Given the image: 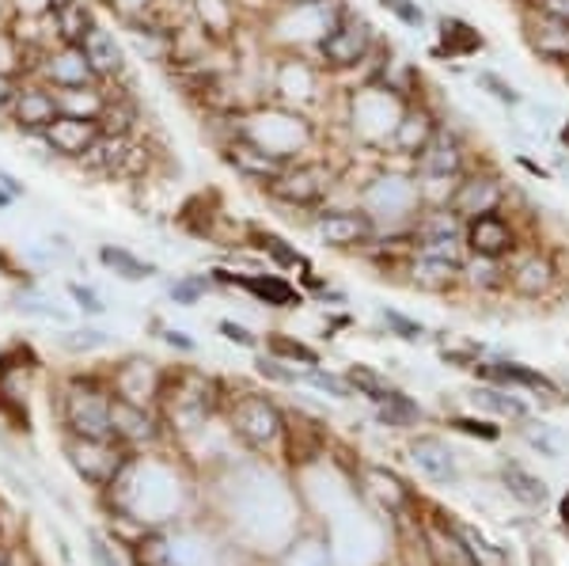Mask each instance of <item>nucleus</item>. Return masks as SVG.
Returning a JSON list of instances; mask_svg holds the SVG:
<instances>
[{
  "label": "nucleus",
  "mask_w": 569,
  "mask_h": 566,
  "mask_svg": "<svg viewBox=\"0 0 569 566\" xmlns=\"http://www.w3.org/2000/svg\"><path fill=\"white\" fill-rule=\"evenodd\" d=\"M505 483H509L512 495H517L520 502H528V506H536V502L547 498V483L536 479L525 468H517V464H509V468H505Z\"/></svg>",
  "instance_id": "28"
},
{
  "label": "nucleus",
  "mask_w": 569,
  "mask_h": 566,
  "mask_svg": "<svg viewBox=\"0 0 569 566\" xmlns=\"http://www.w3.org/2000/svg\"><path fill=\"white\" fill-rule=\"evenodd\" d=\"M58 115H61L58 91L50 85H42L39 77H23L20 91H16V99H12V111H8V130L12 133L46 130Z\"/></svg>",
  "instance_id": "5"
},
{
  "label": "nucleus",
  "mask_w": 569,
  "mask_h": 566,
  "mask_svg": "<svg viewBox=\"0 0 569 566\" xmlns=\"http://www.w3.org/2000/svg\"><path fill=\"white\" fill-rule=\"evenodd\" d=\"M34 77H39L42 85H50L53 91L99 85V77L91 72L84 58V46H50L39 58V66H34Z\"/></svg>",
  "instance_id": "7"
},
{
  "label": "nucleus",
  "mask_w": 569,
  "mask_h": 566,
  "mask_svg": "<svg viewBox=\"0 0 569 566\" xmlns=\"http://www.w3.org/2000/svg\"><path fill=\"white\" fill-rule=\"evenodd\" d=\"M99 133H103L99 118H80V115H66V111L46 126V137H50V145L61 163H77L91 145L99 141Z\"/></svg>",
  "instance_id": "10"
},
{
  "label": "nucleus",
  "mask_w": 569,
  "mask_h": 566,
  "mask_svg": "<svg viewBox=\"0 0 569 566\" xmlns=\"http://www.w3.org/2000/svg\"><path fill=\"white\" fill-rule=\"evenodd\" d=\"M475 399H479L482 407H490V410H498V415H509V418H525L528 415V407L520 404L517 396H505V391H475Z\"/></svg>",
  "instance_id": "34"
},
{
  "label": "nucleus",
  "mask_w": 569,
  "mask_h": 566,
  "mask_svg": "<svg viewBox=\"0 0 569 566\" xmlns=\"http://www.w3.org/2000/svg\"><path fill=\"white\" fill-rule=\"evenodd\" d=\"M213 286V278H201V274H190V278H176L168 286V294H171V300L176 305H182V308H194L198 300H201V294Z\"/></svg>",
  "instance_id": "32"
},
{
  "label": "nucleus",
  "mask_w": 569,
  "mask_h": 566,
  "mask_svg": "<svg viewBox=\"0 0 569 566\" xmlns=\"http://www.w3.org/2000/svg\"><path fill=\"white\" fill-rule=\"evenodd\" d=\"M259 240H262L259 248L270 255V259L278 262V267H284V270H305L308 274V259L297 248H292L289 240H281V236H273V232H262Z\"/></svg>",
  "instance_id": "29"
},
{
  "label": "nucleus",
  "mask_w": 569,
  "mask_h": 566,
  "mask_svg": "<svg viewBox=\"0 0 569 566\" xmlns=\"http://www.w3.org/2000/svg\"><path fill=\"white\" fill-rule=\"evenodd\" d=\"M133 137H118V133H99V141L80 157L72 168H80L91 179H114L126 171V160H130Z\"/></svg>",
  "instance_id": "12"
},
{
  "label": "nucleus",
  "mask_w": 569,
  "mask_h": 566,
  "mask_svg": "<svg viewBox=\"0 0 569 566\" xmlns=\"http://www.w3.org/2000/svg\"><path fill=\"white\" fill-rule=\"evenodd\" d=\"M316 4H335V0H284V8H316Z\"/></svg>",
  "instance_id": "50"
},
{
  "label": "nucleus",
  "mask_w": 569,
  "mask_h": 566,
  "mask_svg": "<svg viewBox=\"0 0 569 566\" xmlns=\"http://www.w3.org/2000/svg\"><path fill=\"white\" fill-rule=\"evenodd\" d=\"M236 286L247 289L251 297L266 300L270 308H297L300 305L297 286H292L289 278H281V274H240Z\"/></svg>",
  "instance_id": "17"
},
{
  "label": "nucleus",
  "mask_w": 569,
  "mask_h": 566,
  "mask_svg": "<svg viewBox=\"0 0 569 566\" xmlns=\"http://www.w3.org/2000/svg\"><path fill=\"white\" fill-rule=\"evenodd\" d=\"M456 430H463V434H475V437H482V441H493L498 437V430L493 426H486V423H475V418H456Z\"/></svg>",
  "instance_id": "46"
},
{
  "label": "nucleus",
  "mask_w": 569,
  "mask_h": 566,
  "mask_svg": "<svg viewBox=\"0 0 569 566\" xmlns=\"http://www.w3.org/2000/svg\"><path fill=\"white\" fill-rule=\"evenodd\" d=\"M380 4L388 8L395 20L407 23V27H421V23H426V12H421L418 0H380Z\"/></svg>",
  "instance_id": "40"
},
{
  "label": "nucleus",
  "mask_w": 569,
  "mask_h": 566,
  "mask_svg": "<svg viewBox=\"0 0 569 566\" xmlns=\"http://www.w3.org/2000/svg\"><path fill=\"white\" fill-rule=\"evenodd\" d=\"M463 217H456L452 209H433L415 225V240H418V255H429V259H452L460 262V236H463Z\"/></svg>",
  "instance_id": "8"
},
{
  "label": "nucleus",
  "mask_w": 569,
  "mask_h": 566,
  "mask_svg": "<svg viewBox=\"0 0 569 566\" xmlns=\"http://www.w3.org/2000/svg\"><path fill=\"white\" fill-rule=\"evenodd\" d=\"M16 141H20V149L31 157L34 163H42V168H58V152H53L50 137H46V130H34V133H16Z\"/></svg>",
  "instance_id": "31"
},
{
  "label": "nucleus",
  "mask_w": 569,
  "mask_h": 566,
  "mask_svg": "<svg viewBox=\"0 0 569 566\" xmlns=\"http://www.w3.org/2000/svg\"><path fill=\"white\" fill-rule=\"evenodd\" d=\"M418 163H421V176L429 179H460L463 171V149L452 133L437 130L429 137V145L418 152Z\"/></svg>",
  "instance_id": "15"
},
{
  "label": "nucleus",
  "mask_w": 569,
  "mask_h": 566,
  "mask_svg": "<svg viewBox=\"0 0 569 566\" xmlns=\"http://www.w3.org/2000/svg\"><path fill=\"white\" fill-rule=\"evenodd\" d=\"M531 46H536L539 58L555 61V66H569V23L547 20L531 31Z\"/></svg>",
  "instance_id": "22"
},
{
  "label": "nucleus",
  "mask_w": 569,
  "mask_h": 566,
  "mask_svg": "<svg viewBox=\"0 0 569 566\" xmlns=\"http://www.w3.org/2000/svg\"><path fill=\"white\" fill-rule=\"evenodd\" d=\"M96 23H99V16H96V4H91V0H69V4H61L50 12V27H53L58 46H80Z\"/></svg>",
  "instance_id": "16"
},
{
  "label": "nucleus",
  "mask_w": 569,
  "mask_h": 566,
  "mask_svg": "<svg viewBox=\"0 0 569 566\" xmlns=\"http://www.w3.org/2000/svg\"><path fill=\"white\" fill-rule=\"evenodd\" d=\"M410 453H415V464L433 483H456V460L445 441H437V437H418Z\"/></svg>",
  "instance_id": "18"
},
{
  "label": "nucleus",
  "mask_w": 569,
  "mask_h": 566,
  "mask_svg": "<svg viewBox=\"0 0 569 566\" xmlns=\"http://www.w3.org/2000/svg\"><path fill=\"white\" fill-rule=\"evenodd\" d=\"M440 46L448 50V58H471L482 50V34L463 20H440Z\"/></svg>",
  "instance_id": "23"
},
{
  "label": "nucleus",
  "mask_w": 569,
  "mask_h": 566,
  "mask_svg": "<svg viewBox=\"0 0 569 566\" xmlns=\"http://www.w3.org/2000/svg\"><path fill=\"white\" fill-rule=\"evenodd\" d=\"M266 346H270V354L278 361H300V365H319V354L311 350V346H305V342H297V339H289V335H270L266 339Z\"/></svg>",
  "instance_id": "30"
},
{
  "label": "nucleus",
  "mask_w": 569,
  "mask_h": 566,
  "mask_svg": "<svg viewBox=\"0 0 569 566\" xmlns=\"http://www.w3.org/2000/svg\"><path fill=\"white\" fill-rule=\"evenodd\" d=\"M163 339H168L171 346H179V350H194V342H190L182 331H168V335H163Z\"/></svg>",
  "instance_id": "49"
},
{
  "label": "nucleus",
  "mask_w": 569,
  "mask_h": 566,
  "mask_svg": "<svg viewBox=\"0 0 569 566\" xmlns=\"http://www.w3.org/2000/svg\"><path fill=\"white\" fill-rule=\"evenodd\" d=\"M372 46H376L372 23L365 20V16L350 12V8H342V12L335 16V23H330L327 31L319 34L316 53H319V66H323V69L350 72V69H357V66H365V61H369Z\"/></svg>",
  "instance_id": "1"
},
{
  "label": "nucleus",
  "mask_w": 569,
  "mask_h": 566,
  "mask_svg": "<svg viewBox=\"0 0 569 566\" xmlns=\"http://www.w3.org/2000/svg\"><path fill=\"white\" fill-rule=\"evenodd\" d=\"M61 346L72 354H88V350H99V346H107V335L96 331V327H80V331H66L61 335Z\"/></svg>",
  "instance_id": "35"
},
{
  "label": "nucleus",
  "mask_w": 569,
  "mask_h": 566,
  "mask_svg": "<svg viewBox=\"0 0 569 566\" xmlns=\"http://www.w3.org/2000/svg\"><path fill=\"white\" fill-rule=\"evenodd\" d=\"M460 536H463L467 552L475 555V563H479V566H501V552H498V547L486 544L482 536L475 533V528H460Z\"/></svg>",
  "instance_id": "36"
},
{
  "label": "nucleus",
  "mask_w": 569,
  "mask_h": 566,
  "mask_svg": "<svg viewBox=\"0 0 569 566\" xmlns=\"http://www.w3.org/2000/svg\"><path fill=\"white\" fill-rule=\"evenodd\" d=\"M20 91V77H4L0 72V126L8 130V111H12V99Z\"/></svg>",
  "instance_id": "44"
},
{
  "label": "nucleus",
  "mask_w": 569,
  "mask_h": 566,
  "mask_svg": "<svg viewBox=\"0 0 569 566\" xmlns=\"http://www.w3.org/2000/svg\"><path fill=\"white\" fill-rule=\"evenodd\" d=\"M80 46H84V58H88L91 72L99 77V85H118V80L130 77V58H126V46L107 23L91 27L88 39Z\"/></svg>",
  "instance_id": "9"
},
{
  "label": "nucleus",
  "mask_w": 569,
  "mask_h": 566,
  "mask_svg": "<svg viewBox=\"0 0 569 566\" xmlns=\"http://www.w3.org/2000/svg\"><path fill=\"white\" fill-rule=\"evenodd\" d=\"M479 88H486L490 91L498 103H505V107H517L520 103V91L509 85L505 77H498V72H479Z\"/></svg>",
  "instance_id": "37"
},
{
  "label": "nucleus",
  "mask_w": 569,
  "mask_h": 566,
  "mask_svg": "<svg viewBox=\"0 0 569 566\" xmlns=\"http://www.w3.org/2000/svg\"><path fill=\"white\" fill-rule=\"evenodd\" d=\"M281 4H284V0H281Z\"/></svg>",
  "instance_id": "54"
},
{
  "label": "nucleus",
  "mask_w": 569,
  "mask_h": 566,
  "mask_svg": "<svg viewBox=\"0 0 569 566\" xmlns=\"http://www.w3.org/2000/svg\"><path fill=\"white\" fill-rule=\"evenodd\" d=\"M555 281V267H550L547 259H528V262H520L517 274H512V286L520 289V294H528V297H536V294H543V289Z\"/></svg>",
  "instance_id": "27"
},
{
  "label": "nucleus",
  "mask_w": 569,
  "mask_h": 566,
  "mask_svg": "<svg viewBox=\"0 0 569 566\" xmlns=\"http://www.w3.org/2000/svg\"><path fill=\"white\" fill-rule=\"evenodd\" d=\"M463 240L479 259H493V262L517 248V232H512V225L501 217V209L498 214L471 217V221L463 225Z\"/></svg>",
  "instance_id": "11"
},
{
  "label": "nucleus",
  "mask_w": 569,
  "mask_h": 566,
  "mask_svg": "<svg viewBox=\"0 0 569 566\" xmlns=\"http://www.w3.org/2000/svg\"><path fill=\"white\" fill-rule=\"evenodd\" d=\"M42 53H31L20 42V34L12 31V23H0V72L4 77H34V66H39Z\"/></svg>",
  "instance_id": "19"
},
{
  "label": "nucleus",
  "mask_w": 569,
  "mask_h": 566,
  "mask_svg": "<svg viewBox=\"0 0 569 566\" xmlns=\"http://www.w3.org/2000/svg\"><path fill=\"white\" fill-rule=\"evenodd\" d=\"M0 566H4V559H0Z\"/></svg>",
  "instance_id": "53"
},
{
  "label": "nucleus",
  "mask_w": 569,
  "mask_h": 566,
  "mask_svg": "<svg viewBox=\"0 0 569 566\" xmlns=\"http://www.w3.org/2000/svg\"><path fill=\"white\" fill-rule=\"evenodd\" d=\"M66 423L77 437H91V441H110V396L96 385H72L66 391Z\"/></svg>",
  "instance_id": "6"
},
{
  "label": "nucleus",
  "mask_w": 569,
  "mask_h": 566,
  "mask_svg": "<svg viewBox=\"0 0 569 566\" xmlns=\"http://www.w3.org/2000/svg\"><path fill=\"white\" fill-rule=\"evenodd\" d=\"M536 8L547 16V20L569 23V0H536Z\"/></svg>",
  "instance_id": "45"
},
{
  "label": "nucleus",
  "mask_w": 569,
  "mask_h": 566,
  "mask_svg": "<svg viewBox=\"0 0 569 566\" xmlns=\"http://www.w3.org/2000/svg\"><path fill=\"white\" fill-rule=\"evenodd\" d=\"M456 274H460V262H452V259H429V255H418L415 259V281L421 289L452 286Z\"/></svg>",
  "instance_id": "26"
},
{
  "label": "nucleus",
  "mask_w": 569,
  "mask_h": 566,
  "mask_svg": "<svg viewBox=\"0 0 569 566\" xmlns=\"http://www.w3.org/2000/svg\"><path fill=\"white\" fill-rule=\"evenodd\" d=\"M61 111L66 115H80V118H103L107 99H110V85H88V88H66L58 91Z\"/></svg>",
  "instance_id": "21"
},
{
  "label": "nucleus",
  "mask_w": 569,
  "mask_h": 566,
  "mask_svg": "<svg viewBox=\"0 0 569 566\" xmlns=\"http://www.w3.org/2000/svg\"><path fill=\"white\" fill-rule=\"evenodd\" d=\"M562 522H566V525H569V495H566V498H562Z\"/></svg>",
  "instance_id": "52"
},
{
  "label": "nucleus",
  "mask_w": 569,
  "mask_h": 566,
  "mask_svg": "<svg viewBox=\"0 0 569 566\" xmlns=\"http://www.w3.org/2000/svg\"><path fill=\"white\" fill-rule=\"evenodd\" d=\"M346 385H350L357 396H369L372 404H388V399L395 396V388L376 369H369V365H350V373H346Z\"/></svg>",
  "instance_id": "25"
},
{
  "label": "nucleus",
  "mask_w": 569,
  "mask_h": 566,
  "mask_svg": "<svg viewBox=\"0 0 569 566\" xmlns=\"http://www.w3.org/2000/svg\"><path fill=\"white\" fill-rule=\"evenodd\" d=\"M486 377L501 380V385H525V388H539L547 396H555V385L543 377V373L528 369V365H517V361H493V365H482Z\"/></svg>",
  "instance_id": "24"
},
{
  "label": "nucleus",
  "mask_w": 569,
  "mask_h": 566,
  "mask_svg": "<svg viewBox=\"0 0 569 566\" xmlns=\"http://www.w3.org/2000/svg\"><path fill=\"white\" fill-rule=\"evenodd\" d=\"M330 179L335 176H330L327 163L292 160L289 168L281 171V179L266 187V198L284 209H292V214H316L330 195Z\"/></svg>",
  "instance_id": "2"
},
{
  "label": "nucleus",
  "mask_w": 569,
  "mask_h": 566,
  "mask_svg": "<svg viewBox=\"0 0 569 566\" xmlns=\"http://www.w3.org/2000/svg\"><path fill=\"white\" fill-rule=\"evenodd\" d=\"M236 430L254 445H270L281 434V415L266 396H243L236 404Z\"/></svg>",
  "instance_id": "14"
},
{
  "label": "nucleus",
  "mask_w": 569,
  "mask_h": 566,
  "mask_svg": "<svg viewBox=\"0 0 569 566\" xmlns=\"http://www.w3.org/2000/svg\"><path fill=\"white\" fill-rule=\"evenodd\" d=\"M16 206V198L12 195H8V190L4 187H0V214H8V209H12Z\"/></svg>",
  "instance_id": "51"
},
{
  "label": "nucleus",
  "mask_w": 569,
  "mask_h": 566,
  "mask_svg": "<svg viewBox=\"0 0 569 566\" xmlns=\"http://www.w3.org/2000/svg\"><path fill=\"white\" fill-rule=\"evenodd\" d=\"M376 232V221L369 209H335V206H319L311 214V236H316L323 248L335 251H350L369 244Z\"/></svg>",
  "instance_id": "3"
},
{
  "label": "nucleus",
  "mask_w": 569,
  "mask_h": 566,
  "mask_svg": "<svg viewBox=\"0 0 569 566\" xmlns=\"http://www.w3.org/2000/svg\"><path fill=\"white\" fill-rule=\"evenodd\" d=\"M383 324L395 327V331H399V339H407V342L421 339V324H415V319H407V316H399V312H383Z\"/></svg>",
  "instance_id": "43"
},
{
  "label": "nucleus",
  "mask_w": 569,
  "mask_h": 566,
  "mask_svg": "<svg viewBox=\"0 0 569 566\" xmlns=\"http://www.w3.org/2000/svg\"><path fill=\"white\" fill-rule=\"evenodd\" d=\"M0 187H4L8 195L16 198V202H20V198H27V187H23V179H20V176H12V171H8V168H0Z\"/></svg>",
  "instance_id": "48"
},
{
  "label": "nucleus",
  "mask_w": 569,
  "mask_h": 566,
  "mask_svg": "<svg viewBox=\"0 0 569 566\" xmlns=\"http://www.w3.org/2000/svg\"><path fill=\"white\" fill-rule=\"evenodd\" d=\"M380 418H383L388 426H410V423L418 418V407L410 404V399L402 396V391H395L388 404H380Z\"/></svg>",
  "instance_id": "33"
},
{
  "label": "nucleus",
  "mask_w": 569,
  "mask_h": 566,
  "mask_svg": "<svg viewBox=\"0 0 569 566\" xmlns=\"http://www.w3.org/2000/svg\"><path fill=\"white\" fill-rule=\"evenodd\" d=\"M220 160H224L243 182H251V187H262V190L270 187V182H278L281 171L292 163V160L278 157V152L262 149V145L251 141L247 133L228 137V141L220 145Z\"/></svg>",
  "instance_id": "4"
},
{
  "label": "nucleus",
  "mask_w": 569,
  "mask_h": 566,
  "mask_svg": "<svg viewBox=\"0 0 569 566\" xmlns=\"http://www.w3.org/2000/svg\"><path fill=\"white\" fill-rule=\"evenodd\" d=\"M501 202H505L501 182L490 176H479V179H463L460 187H456V195L448 198V209H452L456 217H463V221H471V217H482V214H498Z\"/></svg>",
  "instance_id": "13"
},
{
  "label": "nucleus",
  "mask_w": 569,
  "mask_h": 566,
  "mask_svg": "<svg viewBox=\"0 0 569 566\" xmlns=\"http://www.w3.org/2000/svg\"><path fill=\"white\" fill-rule=\"evenodd\" d=\"M300 380H308V385H316L319 391H330V396H338V399L353 396V388L346 385V377H330V373L316 369V365H311V369H308V373H305V377H300Z\"/></svg>",
  "instance_id": "38"
},
{
  "label": "nucleus",
  "mask_w": 569,
  "mask_h": 566,
  "mask_svg": "<svg viewBox=\"0 0 569 566\" xmlns=\"http://www.w3.org/2000/svg\"><path fill=\"white\" fill-rule=\"evenodd\" d=\"M46 251L53 255V262H69V259H77V244L69 240L66 232H46Z\"/></svg>",
  "instance_id": "41"
},
{
  "label": "nucleus",
  "mask_w": 569,
  "mask_h": 566,
  "mask_svg": "<svg viewBox=\"0 0 569 566\" xmlns=\"http://www.w3.org/2000/svg\"><path fill=\"white\" fill-rule=\"evenodd\" d=\"M217 331L224 335L228 342H236V346H247V350H251V346H259V339H254V335L247 331L243 324H236V319H220V324H217Z\"/></svg>",
  "instance_id": "42"
},
{
  "label": "nucleus",
  "mask_w": 569,
  "mask_h": 566,
  "mask_svg": "<svg viewBox=\"0 0 569 566\" xmlns=\"http://www.w3.org/2000/svg\"><path fill=\"white\" fill-rule=\"evenodd\" d=\"M12 4V16H46L50 12V0H8Z\"/></svg>",
  "instance_id": "47"
},
{
  "label": "nucleus",
  "mask_w": 569,
  "mask_h": 566,
  "mask_svg": "<svg viewBox=\"0 0 569 566\" xmlns=\"http://www.w3.org/2000/svg\"><path fill=\"white\" fill-rule=\"evenodd\" d=\"M99 262H103L110 274H118L122 281H149L156 274V262L141 259V255H133L130 248H122V244H103V248H99Z\"/></svg>",
  "instance_id": "20"
},
{
  "label": "nucleus",
  "mask_w": 569,
  "mask_h": 566,
  "mask_svg": "<svg viewBox=\"0 0 569 566\" xmlns=\"http://www.w3.org/2000/svg\"><path fill=\"white\" fill-rule=\"evenodd\" d=\"M69 297L77 300V308H80V312H88V316H103V312H107L103 297H99L91 286H80V281H69Z\"/></svg>",
  "instance_id": "39"
}]
</instances>
